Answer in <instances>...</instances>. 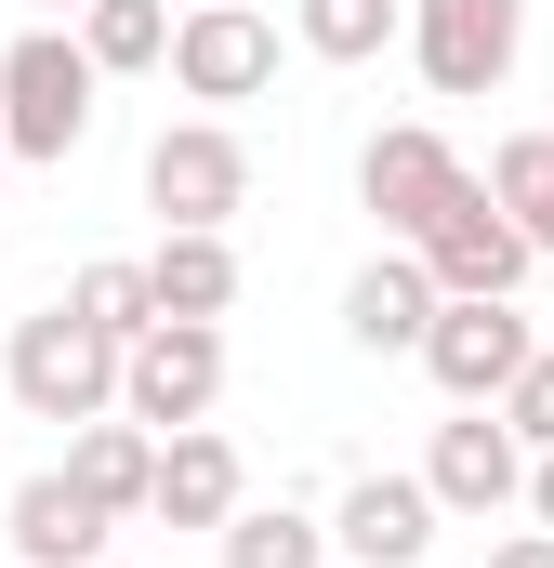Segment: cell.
Wrapping results in <instances>:
<instances>
[{
	"instance_id": "4316f807",
	"label": "cell",
	"mask_w": 554,
	"mask_h": 568,
	"mask_svg": "<svg viewBox=\"0 0 554 568\" xmlns=\"http://www.w3.org/2000/svg\"><path fill=\"white\" fill-rule=\"evenodd\" d=\"M53 13H80V0H53Z\"/></svg>"
},
{
	"instance_id": "ffe728a7",
	"label": "cell",
	"mask_w": 554,
	"mask_h": 568,
	"mask_svg": "<svg viewBox=\"0 0 554 568\" xmlns=\"http://www.w3.org/2000/svg\"><path fill=\"white\" fill-rule=\"evenodd\" d=\"M317 556H330V529L304 503H238L225 516V568H317Z\"/></svg>"
},
{
	"instance_id": "7a4b0ae2",
	"label": "cell",
	"mask_w": 554,
	"mask_h": 568,
	"mask_svg": "<svg viewBox=\"0 0 554 568\" xmlns=\"http://www.w3.org/2000/svg\"><path fill=\"white\" fill-rule=\"evenodd\" d=\"M93 53L66 40V27H27L13 53H0V145L13 159H80L93 145Z\"/></svg>"
},
{
	"instance_id": "277c9868",
	"label": "cell",
	"mask_w": 554,
	"mask_h": 568,
	"mask_svg": "<svg viewBox=\"0 0 554 568\" xmlns=\"http://www.w3.org/2000/svg\"><path fill=\"white\" fill-rule=\"evenodd\" d=\"M410 67L422 93H449V106H475V93H502L515 80V53H529V0H410Z\"/></svg>"
},
{
	"instance_id": "9a60e30c",
	"label": "cell",
	"mask_w": 554,
	"mask_h": 568,
	"mask_svg": "<svg viewBox=\"0 0 554 568\" xmlns=\"http://www.w3.org/2000/svg\"><path fill=\"white\" fill-rule=\"evenodd\" d=\"M145 463H158V436H145V424H120V410L66 436V489H80L106 529H120V516H145Z\"/></svg>"
},
{
	"instance_id": "9c48e42d",
	"label": "cell",
	"mask_w": 554,
	"mask_h": 568,
	"mask_svg": "<svg viewBox=\"0 0 554 568\" xmlns=\"http://www.w3.org/2000/svg\"><path fill=\"white\" fill-rule=\"evenodd\" d=\"M410 252H422V278H435V291H529V265H542V252L515 239V212H502V199H489L475 172L449 185V212L422 225Z\"/></svg>"
},
{
	"instance_id": "7402d4cb",
	"label": "cell",
	"mask_w": 554,
	"mask_h": 568,
	"mask_svg": "<svg viewBox=\"0 0 554 568\" xmlns=\"http://www.w3.org/2000/svg\"><path fill=\"white\" fill-rule=\"evenodd\" d=\"M489 410L515 424V449H554V344H529V371H515V384H502Z\"/></svg>"
},
{
	"instance_id": "83f0119b",
	"label": "cell",
	"mask_w": 554,
	"mask_h": 568,
	"mask_svg": "<svg viewBox=\"0 0 554 568\" xmlns=\"http://www.w3.org/2000/svg\"><path fill=\"white\" fill-rule=\"evenodd\" d=\"M172 13H185V0H172Z\"/></svg>"
},
{
	"instance_id": "30bf717a",
	"label": "cell",
	"mask_w": 554,
	"mask_h": 568,
	"mask_svg": "<svg viewBox=\"0 0 554 568\" xmlns=\"http://www.w3.org/2000/svg\"><path fill=\"white\" fill-rule=\"evenodd\" d=\"M422 489H435V516H502V503L529 489V449H515V424H502V410L435 424V449H422Z\"/></svg>"
},
{
	"instance_id": "52a82bcc",
	"label": "cell",
	"mask_w": 554,
	"mask_h": 568,
	"mask_svg": "<svg viewBox=\"0 0 554 568\" xmlns=\"http://www.w3.org/2000/svg\"><path fill=\"white\" fill-rule=\"evenodd\" d=\"M145 212L158 225H238L252 212V145L225 133V120H172V133L145 145Z\"/></svg>"
},
{
	"instance_id": "5b68a950",
	"label": "cell",
	"mask_w": 554,
	"mask_h": 568,
	"mask_svg": "<svg viewBox=\"0 0 554 568\" xmlns=\"http://www.w3.org/2000/svg\"><path fill=\"white\" fill-rule=\"evenodd\" d=\"M529 317H515V291H435V317H422V371H435V397H462V410H489L515 371H529Z\"/></svg>"
},
{
	"instance_id": "8fae6325",
	"label": "cell",
	"mask_w": 554,
	"mask_h": 568,
	"mask_svg": "<svg viewBox=\"0 0 554 568\" xmlns=\"http://www.w3.org/2000/svg\"><path fill=\"white\" fill-rule=\"evenodd\" d=\"M238 503H252V476H238V436H212V424L158 436V463H145V516H158V529H225Z\"/></svg>"
},
{
	"instance_id": "8992f818",
	"label": "cell",
	"mask_w": 554,
	"mask_h": 568,
	"mask_svg": "<svg viewBox=\"0 0 554 568\" xmlns=\"http://www.w3.org/2000/svg\"><path fill=\"white\" fill-rule=\"evenodd\" d=\"M158 67L185 80V106H252V93L277 80V27L252 13V0H185Z\"/></svg>"
},
{
	"instance_id": "d6986e66",
	"label": "cell",
	"mask_w": 554,
	"mask_h": 568,
	"mask_svg": "<svg viewBox=\"0 0 554 568\" xmlns=\"http://www.w3.org/2000/svg\"><path fill=\"white\" fill-rule=\"evenodd\" d=\"M489 199L515 212V239L554 265V133H502L489 145Z\"/></svg>"
},
{
	"instance_id": "d4e9b609",
	"label": "cell",
	"mask_w": 554,
	"mask_h": 568,
	"mask_svg": "<svg viewBox=\"0 0 554 568\" xmlns=\"http://www.w3.org/2000/svg\"><path fill=\"white\" fill-rule=\"evenodd\" d=\"M0 185H13V145H0Z\"/></svg>"
},
{
	"instance_id": "7c38bea8",
	"label": "cell",
	"mask_w": 554,
	"mask_h": 568,
	"mask_svg": "<svg viewBox=\"0 0 554 568\" xmlns=\"http://www.w3.org/2000/svg\"><path fill=\"white\" fill-rule=\"evenodd\" d=\"M330 542L357 568H422L435 556V489H422V476H357V489L330 503Z\"/></svg>"
},
{
	"instance_id": "603a6c76",
	"label": "cell",
	"mask_w": 554,
	"mask_h": 568,
	"mask_svg": "<svg viewBox=\"0 0 554 568\" xmlns=\"http://www.w3.org/2000/svg\"><path fill=\"white\" fill-rule=\"evenodd\" d=\"M489 568H554V529H502V542H489Z\"/></svg>"
},
{
	"instance_id": "ba28073f",
	"label": "cell",
	"mask_w": 554,
	"mask_h": 568,
	"mask_svg": "<svg viewBox=\"0 0 554 568\" xmlns=\"http://www.w3.org/2000/svg\"><path fill=\"white\" fill-rule=\"evenodd\" d=\"M449 185H462V145L435 133V120H397V133H370L357 145V199H370V225L410 252L422 225L449 212Z\"/></svg>"
},
{
	"instance_id": "484cf974",
	"label": "cell",
	"mask_w": 554,
	"mask_h": 568,
	"mask_svg": "<svg viewBox=\"0 0 554 568\" xmlns=\"http://www.w3.org/2000/svg\"><path fill=\"white\" fill-rule=\"evenodd\" d=\"M80 568H120V556H80Z\"/></svg>"
},
{
	"instance_id": "5bb4252c",
	"label": "cell",
	"mask_w": 554,
	"mask_h": 568,
	"mask_svg": "<svg viewBox=\"0 0 554 568\" xmlns=\"http://www.w3.org/2000/svg\"><path fill=\"white\" fill-rule=\"evenodd\" d=\"M145 291H158V317H225V304H238V252H225V225H158Z\"/></svg>"
},
{
	"instance_id": "ac0fdd59",
	"label": "cell",
	"mask_w": 554,
	"mask_h": 568,
	"mask_svg": "<svg viewBox=\"0 0 554 568\" xmlns=\"http://www.w3.org/2000/svg\"><path fill=\"white\" fill-rule=\"evenodd\" d=\"M397 27H410V0H290V40H304L317 67H370Z\"/></svg>"
},
{
	"instance_id": "4fadbf2b",
	"label": "cell",
	"mask_w": 554,
	"mask_h": 568,
	"mask_svg": "<svg viewBox=\"0 0 554 568\" xmlns=\"http://www.w3.org/2000/svg\"><path fill=\"white\" fill-rule=\"evenodd\" d=\"M422 317H435V278H422V252H370L357 278H343V344H370V357H410L422 344Z\"/></svg>"
},
{
	"instance_id": "44dd1931",
	"label": "cell",
	"mask_w": 554,
	"mask_h": 568,
	"mask_svg": "<svg viewBox=\"0 0 554 568\" xmlns=\"http://www.w3.org/2000/svg\"><path fill=\"white\" fill-rule=\"evenodd\" d=\"M66 317H93L106 344H133L145 317H158V291H145V252H106V265H80V278H66Z\"/></svg>"
},
{
	"instance_id": "e0dca14e",
	"label": "cell",
	"mask_w": 554,
	"mask_h": 568,
	"mask_svg": "<svg viewBox=\"0 0 554 568\" xmlns=\"http://www.w3.org/2000/svg\"><path fill=\"white\" fill-rule=\"evenodd\" d=\"M66 40L93 53V80H145V67L172 53V0H80Z\"/></svg>"
},
{
	"instance_id": "6da1fadb",
	"label": "cell",
	"mask_w": 554,
	"mask_h": 568,
	"mask_svg": "<svg viewBox=\"0 0 554 568\" xmlns=\"http://www.w3.org/2000/svg\"><path fill=\"white\" fill-rule=\"evenodd\" d=\"M0 384H13V410L27 424H106L120 410V344L93 331V317H66V304H40V317H13V344H0Z\"/></svg>"
},
{
	"instance_id": "cb8c5ba5",
	"label": "cell",
	"mask_w": 554,
	"mask_h": 568,
	"mask_svg": "<svg viewBox=\"0 0 554 568\" xmlns=\"http://www.w3.org/2000/svg\"><path fill=\"white\" fill-rule=\"evenodd\" d=\"M515 503H529V516L554 529V449H529V489H515Z\"/></svg>"
},
{
	"instance_id": "2e32d148",
	"label": "cell",
	"mask_w": 554,
	"mask_h": 568,
	"mask_svg": "<svg viewBox=\"0 0 554 568\" xmlns=\"http://www.w3.org/2000/svg\"><path fill=\"white\" fill-rule=\"evenodd\" d=\"M0 516H13V556H27V568H80V556H106V516L66 489V463H53V476H27Z\"/></svg>"
},
{
	"instance_id": "3957f363",
	"label": "cell",
	"mask_w": 554,
	"mask_h": 568,
	"mask_svg": "<svg viewBox=\"0 0 554 568\" xmlns=\"http://www.w3.org/2000/svg\"><path fill=\"white\" fill-rule=\"evenodd\" d=\"M212 397H225V317H145L120 344V424L185 436L212 424Z\"/></svg>"
}]
</instances>
